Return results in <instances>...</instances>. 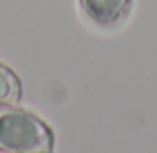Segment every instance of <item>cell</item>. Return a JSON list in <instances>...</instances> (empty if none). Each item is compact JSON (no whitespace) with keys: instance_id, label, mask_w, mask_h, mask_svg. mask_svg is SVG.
<instances>
[{"instance_id":"1","label":"cell","mask_w":157,"mask_h":153,"mask_svg":"<svg viewBox=\"0 0 157 153\" xmlns=\"http://www.w3.org/2000/svg\"><path fill=\"white\" fill-rule=\"evenodd\" d=\"M55 135L36 115L10 105L0 107V151L52 153Z\"/></svg>"},{"instance_id":"2","label":"cell","mask_w":157,"mask_h":153,"mask_svg":"<svg viewBox=\"0 0 157 153\" xmlns=\"http://www.w3.org/2000/svg\"><path fill=\"white\" fill-rule=\"evenodd\" d=\"M83 14L101 28L119 24L129 14L131 0H78Z\"/></svg>"},{"instance_id":"3","label":"cell","mask_w":157,"mask_h":153,"mask_svg":"<svg viewBox=\"0 0 157 153\" xmlns=\"http://www.w3.org/2000/svg\"><path fill=\"white\" fill-rule=\"evenodd\" d=\"M20 95H22L20 79L14 75V71H10L6 65L0 63V107L18 103Z\"/></svg>"}]
</instances>
